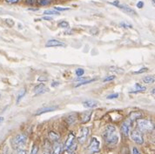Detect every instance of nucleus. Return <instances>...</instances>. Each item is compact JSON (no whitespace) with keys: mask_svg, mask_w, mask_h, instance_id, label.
I'll list each match as a JSON object with an SVG mask.
<instances>
[{"mask_svg":"<svg viewBox=\"0 0 155 154\" xmlns=\"http://www.w3.org/2000/svg\"><path fill=\"white\" fill-rule=\"evenodd\" d=\"M131 139L138 145H142L144 143L143 134L139 129H134L131 132Z\"/></svg>","mask_w":155,"mask_h":154,"instance_id":"20e7f679","label":"nucleus"},{"mask_svg":"<svg viewBox=\"0 0 155 154\" xmlns=\"http://www.w3.org/2000/svg\"><path fill=\"white\" fill-rule=\"evenodd\" d=\"M6 2H7L8 4H16V3H18L19 0H5Z\"/></svg>","mask_w":155,"mask_h":154,"instance_id":"f704fd0d","label":"nucleus"},{"mask_svg":"<svg viewBox=\"0 0 155 154\" xmlns=\"http://www.w3.org/2000/svg\"><path fill=\"white\" fill-rule=\"evenodd\" d=\"M112 5H115V6H117L118 8H120V10H122L123 11H125L126 13L129 15H136V11H134V9H132L131 7H129L128 5H123V4H120V1H118V0H116V1H114L113 3H111Z\"/></svg>","mask_w":155,"mask_h":154,"instance_id":"423d86ee","label":"nucleus"},{"mask_svg":"<svg viewBox=\"0 0 155 154\" xmlns=\"http://www.w3.org/2000/svg\"><path fill=\"white\" fill-rule=\"evenodd\" d=\"M51 2V0H38V3L41 5H49Z\"/></svg>","mask_w":155,"mask_h":154,"instance_id":"bb28decb","label":"nucleus"},{"mask_svg":"<svg viewBox=\"0 0 155 154\" xmlns=\"http://www.w3.org/2000/svg\"><path fill=\"white\" fill-rule=\"evenodd\" d=\"M119 97V94L118 93H113V94H111L109 96H107V99H114V98H117Z\"/></svg>","mask_w":155,"mask_h":154,"instance_id":"cd10ccee","label":"nucleus"},{"mask_svg":"<svg viewBox=\"0 0 155 154\" xmlns=\"http://www.w3.org/2000/svg\"><path fill=\"white\" fill-rule=\"evenodd\" d=\"M48 91V89L45 88V85L44 84H38V85H36L34 87V92L36 93V95H39V94H42L45 93V91Z\"/></svg>","mask_w":155,"mask_h":154,"instance_id":"f8f14e48","label":"nucleus"},{"mask_svg":"<svg viewBox=\"0 0 155 154\" xmlns=\"http://www.w3.org/2000/svg\"><path fill=\"white\" fill-rule=\"evenodd\" d=\"M4 121H5V118L4 117H0V126L4 123Z\"/></svg>","mask_w":155,"mask_h":154,"instance_id":"58836bf2","label":"nucleus"},{"mask_svg":"<svg viewBox=\"0 0 155 154\" xmlns=\"http://www.w3.org/2000/svg\"><path fill=\"white\" fill-rule=\"evenodd\" d=\"M58 26L61 28H69V24H68V22L62 21L58 24Z\"/></svg>","mask_w":155,"mask_h":154,"instance_id":"b1692460","label":"nucleus"},{"mask_svg":"<svg viewBox=\"0 0 155 154\" xmlns=\"http://www.w3.org/2000/svg\"><path fill=\"white\" fill-rule=\"evenodd\" d=\"M144 6V3L142 2V1H139L138 3H137V7L139 8V9H142Z\"/></svg>","mask_w":155,"mask_h":154,"instance_id":"2f4dec72","label":"nucleus"},{"mask_svg":"<svg viewBox=\"0 0 155 154\" xmlns=\"http://www.w3.org/2000/svg\"><path fill=\"white\" fill-rule=\"evenodd\" d=\"M77 146H78V143L76 139L74 140V142L72 143V145L67 150H66V152H67V153L68 154H73V152L76 151V149H77Z\"/></svg>","mask_w":155,"mask_h":154,"instance_id":"a211bd4d","label":"nucleus"},{"mask_svg":"<svg viewBox=\"0 0 155 154\" xmlns=\"http://www.w3.org/2000/svg\"><path fill=\"white\" fill-rule=\"evenodd\" d=\"M26 141H27V137L25 134H24V133L18 134L12 139V146L17 151L23 150V148L26 144Z\"/></svg>","mask_w":155,"mask_h":154,"instance_id":"f03ea898","label":"nucleus"},{"mask_svg":"<svg viewBox=\"0 0 155 154\" xmlns=\"http://www.w3.org/2000/svg\"><path fill=\"white\" fill-rule=\"evenodd\" d=\"M16 154H26V152L25 151H24V150H18V152Z\"/></svg>","mask_w":155,"mask_h":154,"instance_id":"c9c22d12","label":"nucleus"},{"mask_svg":"<svg viewBox=\"0 0 155 154\" xmlns=\"http://www.w3.org/2000/svg\"><path fill=\"white\" fill-rule=\"evenodd\" d=\"M38 147L37 146H34L32 150H31V152L30 154H38Z\"/></svg>","mask_w":155,"mask_h":154,"instance_id":"c756f323","label":"nucleus"},{"mask_svg":"<svg viewBox=\"0 0 155 154\" xmlns=\"http://www.w3.org/2000/svg\"><path fill=\"white\" fill-rule=\"evenodd\" d=\"M115 79V76H107L104 78V82H108V81H112Z\"/></svg>","mask_w":155,"mask_h":154,"instance_id":"c85d7f7f","label":"nucleus"},{"mask_svg":"<svg viewBox=\"0 0 155 154\" xmlns=\"http://www.w3.org/2000/svg\"><path fill=\"white\" fill-rule=\"evenodd\" d=\"M64 151V145L62 143H56L53 146L52 154H62Z\"/></svg>","mask_w":155,"mask_h":154,"instance_id":"ddd939ff","label":"nucleus"},{"mask_svg":"<svg viewBox=\"0 0 155 154\" xmlns=\"http://www.w3.org/2000/svg\"><path fill=\"white\" fill-rule=\"evenodd\" d=\"M133 154H140V151L138 150V148L134 147V149H133Z\"/></svg>","mask_w":155,"mask_h":154,"instance_id":"72a5a7b5","label":"nucleus"},{"mask_svg":"<svg viewBox=\"0 0 155 154\" xmlns=\"http://www.w3.org/2000/svg\"><path fill=\"white\" fill-rule=\"evenodd\" d=\"M25 94H26V90H25V89H24V90H22V91H20V93L18 94V98H17V104H18V103L21 101V99L25 96Z\"/></svg>","mask_w":155,"mask_h":154,"instance_id":"4be33fe9","label":"nucleus"},{"mask_svg":"<svg viewBox=\"0 0 155 154\" xmlns=\"http://www.w3.org/2000/svg\"><path fill=\"white\" fill-rule=\"evenodd\" d=\"M143 82L145 84H152L154 82V77L153 76H146L143 78Z\"/></svg>","mask_w":155,"mask_h":154,"instance_id":"412c9836","label":"nucleus"},{"mask_svg":"<svg viewBox=\"0 0 155 154\" xmlns=\"http://www.w3.org/2000/svg\"><path fill=\"white\" fill-rule=\"evenodd\" d=\"M75 139H75V135L72 133H70V134H69L68 137H67L66 142H65V144H64V149L67 150V149L72 145V143L74 142V140Z\"/></svg>","mask_w":155,"mask_h":154,"instance_id":"9b49d317","label":"nucleus"},{"mask_svg":"<svg viewBox=\"0 0 155 154\" xmlns=\"http://www.w3.org/2000/svg\"><path fill=\"white\" fill-rule=\"evenodd\" d=\"M58 82H52V84H51V86L52 87H55V86H58Z\"/></svg>","mask_w":155,"mask_h":154,"instance_id":"4c0bfd02","label":"nucleus"},{"mask_svg":"<svg viewBox=\"0 0 155 154\" xmlns=\"http://www.w3.org/2000/svg\"><path fill=\"white\" fill-rule=\"evenodd\" d=\"M43 19H44V20H52V18H51V17H48V16H47V17H44V18H43Z\"/></svg>","mask_w":155,"mask_h":154,"instance_id":"e433bc0d","label":"nucleus"},{"mask_svg":"<svg viewBox=\"0 0 155 154\" xmlns=\"http://www.w3.org/2000/svg\"><path fill=\"white\" fill-rule=\"evenodd\" d=\"M58 107L56 106H48V107H42L40 109H38L37 112H36V115L38 116V115H41V114H44V113H46V112H53L55 111Z\"/></svg>","mask_w":155,"mask_h":154,"instance_id":"9d476101","label":"nucleus"},{"mask_svg":"<svg viewBox=\"0 0 155 154\" xmlns=\"http://www.w3.org/2000/svg\"><path fill=\"white\" fill-rule=\"evenodd\" d=\"M134 87L136 88V91H131L132 93H138V92H144V91H146V87H144V86H141L140 84H135L134 85Z\"/></svg>","mask_w":155,"mask_h":154,"instance_id":"6ab92c4d","label":"nucleus"},{"mask_svg":"<svg viewBox=\"0 0 155 154\" xmlns=\"http://www.w3.org/2000/svg\"><path fill=\"white\" fill-rule=\"evenodd\" d=\"M100 150V143L97 138H92L90 142V145L87 148V151L90 152V154L96 153L99 152Z\"/></svg>","mask_w":155,"mask_h":154,"instance_id":"39448f33","label":"nucleus"},{"mask_svg":"<svg viewBox=\"0 0 155 154\" xmlns=\"http://www.w3.org/2000/svg\"><path fill=\"white\" fill-rule=\"evenodd\" d=\"M147 70L148 69L147 68V67H144V68H141L140 70H137V71H135L134 73H135V74H140V73H143V72L147 71Z\"/></svg>","mask_w":155,"mask_h":154,"instance_id":"7c9ffc66","label":"nucleus"},{"mask_svg":"<svg viewBox=\"0 0 155 154\" xmlns=\"http://www.w3.org/2000/svg\"><path fill=\"white\" fill-rule=\"evenodd\" d=\"M43 154H50L49 152H45V153H43Z\"/></svg>","mask_w":155,"mask_h":154,"instance_id":"a19ab883","label":"nucleus"},{"mask_svg":"<svg viewBox=\"0 0 155 154\" xmlns=\"http://www.w3.org/2000/svg\"><path fill=\"white\" fill-rule=\"evenodd\" d=\"M54 10L57 11H69V10H70V8H68V7L64 8V7H58V6H56V7H54Z\"/></svg>","mask_w":155,"mask_h":154,"instance_id":"a878e982","label":"nucleus"},{"mask_svg":"<svg viewBox=\"0 0 155 154\" xmlns=\"http://www.w3.org/2000/svg\"><path fill=\"white\" fill-rule=\"evenodd\" d=\"M103 138L106 144L109 146H113L119 142V135L117 133L116 128L113 126H108L103 134Z\"/></svg>","mask_w":155,"mask_h":154,"instance_id":"f257e3e1","label":"nucleus"},{"mask_svg":"<svg viewBox=\"0 0 155 154\" xmlns=\"http://www.w3.org/2000/svg\"><path fill=\"white\" fill-rule=\"evenodd\" d=\"M84 73H85V70H84V69L78 68V69L76 70V75H77L78 77H81V76H83V75H84Z\"/></svg>","mask_w":155,"mask_h":154,"instance_id":"393cba45","label":"nucleus"},{"mask_svg":"<svg viewBox=\"0 0 155 154\" xmlns=\"http://www.w3.org/2000/svg\"><path fill=\"white\" fill-rule=\"evenodd\" d=\"M34 2H35V0H27V3L30 4V5H33Z\"/></svg>","mask_w":155,"mask_h":154,"instance_id":"ea45409f","label":"nucleus"},{"mask_svg":"<svg viewBox=\"0 0 155 154\" xmlns=\"http://www.w3.org/2000/svg\"><path fill=\"white\" fill-rule=\"evenodd\" d=\"M137 126L140 132H152L154 129V124L150 119H138Z\"/></svg>","mask_w":155,"mask_h":154,"instance_id":"7ed1b4c3","label":"nucleus"},{"mask_svg":"<svg viewBox=\"0 0 155 154\" xmlns=\"http://www.w3.org/2000/svg\"><path fill=\"white\" fill-rule=\"evenodd\" d=\"M44 14L45 15H59V12L57 11H54V10H48V11H45L44 12Z\"/></svg>","mask_w":155,"mask_h":154,"instance_id":"5701e85b","label":"nucleus"},{"mask_svg":"<svg viewBox=\"0 0 155 154\" xmlns=\"http://www.w3.org/2000/svg\"><path fill=\"white\" fill-rule=\"evenodd\" d=\"M83 105L86 108H95L99 105V103L95 100H92V99H89V100H85L83 102Z\"/></svg>","mask_w":155,"mask_h":154,"instance_id":"dca6fc26","label":"nucleus"},{"mask_svg":"<svg viewBox=\"0 0 155 154\" xmlns=\"http://www.w3.org/2000/svg\"><path fill=\"white\" fill-rule=\"evenodd\" d=\"M120 25H121V26H123L124 28H131V27H132V25H127L126 23H121V24H120Z\"/></svg>","mask_w":155,"mask_h":154,"instance_id":"473e14b6","label":"nucleus"},{"mask_svg":"<svg viewBox=\"0 0 155 154\" xmlns=\"http://www.w3.org/2000/svg\"><path fill=\"white\" fill-rule=\"evenodd\" d=\"M48 138L52 142H58L59 139V135L55 132H50L49 134H48Z\"/></svg>","mask_w":155,"mask_h":154,"instance_id":"f3484780","label":"nucleus"},{"mask_svg":"<svg viewBox=\"0 0 155 154\" xmlns=\"http://www.w3.org/2000/svg\"><path fill=\"white\" fill-rule=\"evenodd\" d=\"M46 47H60V46H64V44L58 39H50L49 41L45 44Z\"/></svg>","mask_w":155,"mask_h":154,"instance_id":"1a4fd4ad","label":"nucleus"},{"mask_svg":"<svg viewBox=\"0 0 155 154\" xmlns=\"http://www.w3.org/2000/svg\"><path fill=\"white\" fill-rule=\"evenodd\" d=\"M94 81H96V79H95V78H93V79H86V80L84 79V80H82V81L78 82L77 84H75V87H78V86H81V85H85V84H90V83L94 82Z\"/></svg>","mask_w":155,"mask_h":154,"instance_id":"aec40b11","label":"nucleus"},{"mask_svg":"<svg viewBox=\"0 0 155 154\" xmlns=\"http://www.w3.org/2000/svg\"><path fill=\"white\" fill-rule=\"evenodd\" d=\"M78 119V114L77 113H75V112H73V113H71L69 114L67 117H66V122H67V124L68 125H73L76 121H77Z\"/></svg>","mask_w":155,"mask_h":154,"instance_id":"4468645a","label":"nucleus"},{"mask_svg":"<svg viewBox=\"0 0 155 154\" xmlns=\"http://www.w3.org/2000/svg\"><path fill=\"white\" fill-rule=\"evenodd\" d=\"M92 111H88V112H83L82 115H81V122H82L83 124H85V123L89 122L90 119H91V117H92Z\"/></svg>","mask_w":155,"mask_h":154,"instance_id":"2eb2a0df","label":"nucleus"},{"mask_svg":"<svg viewBox=\"0 0 155 154\" xmlns=\"http://www.w3.org/2000/svg\"><path fill=\"white\" fill-rule=\"evenodd\" d=\"M88 134H89V129L87 127H83L80 130L79 134L78 136V142L80 143V144H84L87 139Z\"/></svg>","mask_w":155,"mask_h":154,"instance_id":"6e6552de","label":"nucleus"},{"mask_svg":"<svg viewBox=\"0 0 155 154\" xmlns=\"http://www.w3.org/2000/svg\"><path fill=\"white\" fill-rule=\"evenodd\" d=\"M132 125H133V120H131L130 119H127L120 127V132L121 133L124 135V136H129L130 134V131H131V128H132Z\"/></svg>","mask_w":155,"mask_h":154,"instance_id":"0eeeda50","label":"nucleus"}]
</instances>
